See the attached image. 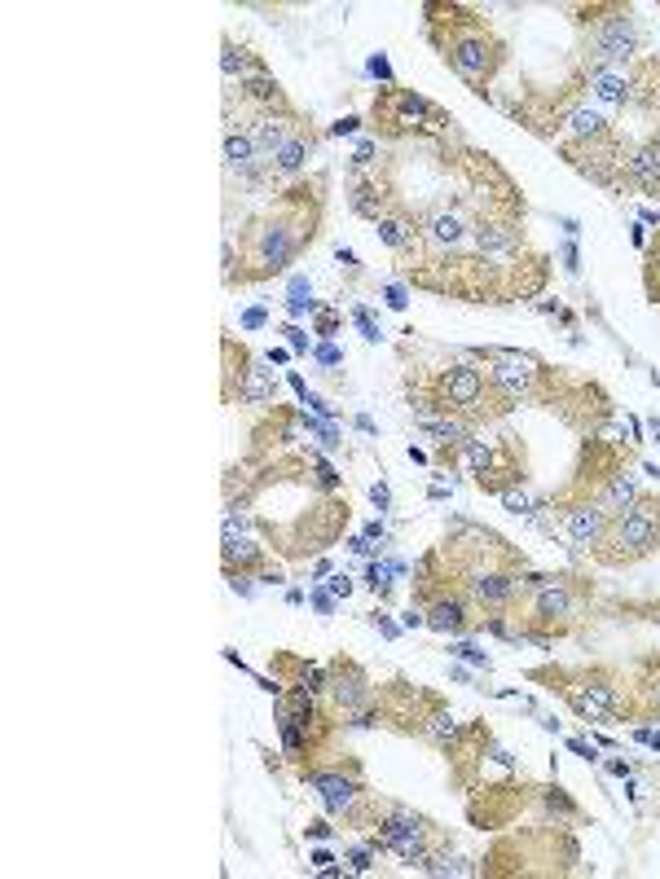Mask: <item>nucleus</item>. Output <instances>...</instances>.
Wrapping results in <instances>:
<instances>
[{
	"instance_id": "nucleus-24",
	"label": "nucleus",
	"mask_w": 660,
	"mask_h": 879,
	"mask_svg": "<svg viewBox=\"0 0 660 879\" xmlns=\"http://www.w3.org/2000/svg\"><path fill=\"white\" fill-rule=\"evenodd\" d=\"M498 497H502V506L511 510V515H537V510H542V506L533 502V497L524 493V488H515V484H511V488H502Z\"/></svg>"
},
{
	"instance_id": "nucleus-4",
	"label": "nucleus",
	"mask_w": 660,
	"mask_h": 879,
	"mask_svg": "<svg viewBox=\"0 0 660 879\" xmlns=\"http://www.w3.org/2000/svg\"><path fill=\"white\" fill-rule=\"evenodd\" d=\"M379 849H392L401 862H410V866H423V858L432 849V827H427L423 818L414 814V809H405V805H388V814L379 818Z\"/></svg>"
},
{
	"instance_id": "nucleus-30",
	"label": "nucleus",
	"mask_w": 660,
	"mask_h": 879,
	"mask_svg": "<svg viewBox=\"0 0 660 879\" xmlns=\"http://www.w3.org/2000/svg\"><path fill=\"white\" fill-rule=\"evenodd\" d=\"M454 655H462V660H471V664H484V669H489V660H484V651L467 647V642H458V647H454Z\"/></svg>"
},
{
	"instance_id": "nucleus-40",
	"label": "nucleus",
	"mask_w": 660,
	"mask_h": 879,
	"mask_svg": "<svg viewBox=\"0 0 660 879\" xmlns=\"http://www.w3.org/2000/svg\"><path fill=\"white\" fill-rule=\"evenodd\" d=\"M357 124H361V119H339L335 132H339V137H344V132H357Z\"/></svg>"
},
{
	"instance_id": "nucleus-36",
	"label": "nucleus",
	"mask_w": 660,
	"mask_h": 879,
	"mask_svg": "<svg viewBox=\"0 0 660 879\" xmlns=\"http://www.w3.org/2000/svg\"><path fill=\"white\" fill-rule=\"evenodd\" d=\"M370 497H374V506H379V510L388 506V488H383V484H374V488H370Z\"/></svg>"
},
{
	"instance_id": "nucleus-2",
	"label": "nucleus",
	"mask_w": 660,
	"mask_h": 879,
	"mask_svg": "<svg viewBox=\"0 0 660 879\" xmlns=\"http://www.w3.org/2000/svg\"><path fill=\"white\" fill-rule=\"evenodd\" d=\"M449 36H432L440 44V53H445V62L454 66V71L467 80L476 93H484V84L498 75L502 66V44L489 36V27H480V22H471V14H458V9H449Z\"/></svg>"
},
{
	"instance_id": "nucleus-31",
	"label": "nucleus",
	"mask_w": 660,
	"mask_h": 879,
	"mask_svg": "<svg viewBox=\"0 0 660 879\" xmlns=\"http://www.w3.org/2000/svg\"><path fill=\"white\" fill-rule=\"evenodd\" d=\"M317 361H322V365H339V361H344V352L326 343V348H317Z\"/></svg>"
},
{
	"instance_id": "nucleus-25",
	"label": "nucleus",
	"mask_w": 660,
	"mask_h": 879,
	"mask_svg": "<svg viewBox=\"0 0 660 879\" xmlns=\"http://www.w3.org/2000/svg\"><path fill=\"white\" fill-rule=\"evenodd\" d=\"M647 291H652V299L660 304V238L652 242V251H647Z\"/></svg>"
},
{
	"instance_id": "nucleus-6",
	"label": "nucleus",
	"mask_w": 660,
	"mask_h": 879,
	"mask_svg": "<svg viewBox=\"0 0 660 879\" xmlns=\"http://www.w3.org/2000/svg\"><path fill=\"white\" fill-rule=\"evenodd\" d=\"M432 383H436L440 400L449 405V414H458V418H476L484 405V392H489V374L471 361H458V365H449V370H440Z\"/></svg>"
},
{
	"instance_id": "nucleus-3",
	"label": "nucleus",
	"mask_w": 660,
	"mask_h": 879,
	"mask_svg": "<svg viewBox=\"0 0 660 879\" xmlns=\"http://www.w3.org/2000/svg\"><path fill=\"white\" fill-rule=\"evenodd\" d=\"M656 545H660V497H638L630 510L608 519V532H603L594 554L608 567H625V563L647 559Z\"/></svg>"
},
{
	"instance_id": "nucleus-7",
	"label": "nucleus",
	"mask_w": 660,
	"mask_h": 879,
	"mask_svg": "<svg viewBox=\"0 0 660 879\" xmlns=\"http://www.w3.org/2000/svg\"><path fill=\"white\" fill-rule=\"evenodd\" d=\"M528 589H533V603H528V620H537V625L546 629H564L572 620V585L564 581V576H528Z\"/></svg>"
},
{
	"instance_id": "nucleus-16",
	"label": "nucleus",
	"mask_w": 660,
	"mask_h": 879,
	"mask_svg": "<svg viewBox=\"0 0 660 879\" xmlns=\"http://www.w3.org/2000/svg\"><path fill=\"white\" fill-rule=\"evenodd\" d=\"M273 396H278V383H273L269 370H260V365H247V374H242L238 383V400L242 405H273Z\"/></svg>"
},
{
	"instance_id": "nucleus-19",
	"label": "nucleus",
	"mask_w": 660,
	"mask_h": 879,
	"mask_svg": "<svg viewBox=\"0 0 660 879\" xmlns=\"http://www.w3.org/2000/svg\"><path fill=\"white\" fill-rule=\"evenodd\" d=\"M308 154H313V137H304V132H295L286 146L273 154V168H278L282 176H291V172H300L304 163H308Z\"/></svg>"
},
{
	"instance_id": "nucleus-13",
	"label": "nucleus",
	"mask_w": 660,
	"mask_h": 879,
	"mask_svg": "<svg viewBox=\"0 0 660 879\" xmlns=\"http://www.w3.org/2000/svg\"><path fill=\"white\" fill-rule=\"evenodd\" d=\"M330 695H335V704L344 708V712H361L366 704H374V686H370V677L357 669V664H335L330 669Z\"/></svg>"
},
{
	"instance_id": "nucleus-22",
	"label": "nucleus",
	"mask_w": 660,
	"mask_h": 879,
	"mask_svg": "<svg viewBox=\"0 0 660 879\" xmlns=\"http://www.w3.org/2000/svg\"><path fill=\"white\" fill-rule=\"evenodd\" d=\"M242 97L256 106H282V88L278 80H269V75H251V80H242Z\"/></svg>"
},
{
	"instance_id": "nucleus-26",
	"label": "nucleus",
	"mask_w": 660,
	"mask_h": 879,
	"mask_svg": "<svg viewBox=\"0 0 660 879\" xmlns=\"http://www.w3.org/2000/svg\"><path fill=\"white\" fill-rule=\"evenodd\" d=\"M401 572V567H392V563H374L370 567V589H379V594H388L392 589V576Z\"/></svg>"
},
{
	"instance_id": "nucleus-14",
	"label": "nucleus",
	"mask_w": 660,
	"mask_h": 879,
	"mask_svg": "<svg viewBox=\"0 0 660 879\" xmlns=\"http://www.w3.org/2000/svg\"><path fill=\"white\" fill-rule=\"evenodd\" d=\"M427 629L436 633H449V638H458V633L471 629V603L462 594H449V589H440V594L427 603Z\"/></svg>"
},
{
	"instance_id": "nucleus-39",
	"label": "nucleus",
	"mask_w": 660,
	"mask_h": 879,
	"mask_svg": "<svg viewBox=\"0 0 660 879\" xmlns=\"http://www.w3.org/2000/svg\"><path fill=\"white\" fill-rule=\"evenodd\" d=\"M308 836H313V840H326L330 827H326V822H313V827H308Z\"/></svg>"
},
{
	"instance_id": "nucleus-38",
	"label": "nucleus",
	"mask_w": 660,
	"mask_h": 879,
	"mask_svg": "<svg viewBox=\"0 0 660 879\" xmlns=\"http://www.w3.org/2000/svg\"><path fill=\"white\" fill-rule=\"evenodd\" d=\"M242 326H251V330H256V326H264V313H260V308H251V313L242 317Z\"/></svg>"
},
{
	"instance_id": "nucleus-18",
	"label": "nucleus",
	"mask_w": 660,
	"mask_h": 879,
	"mask_svg": "<svg viewBox=\"0 0 660 879\" xmlns=\"http://www.w3.org/2000/svg\"><path fill=\"white\" fill-rule=\"evenodd\" d=\"M348 203H352L357 216H366V220H383V216H388V211H383L388 194H383L379 181H357V185H352V194H348Z\"/></svg>"
},
{
	"instance_id": "nucleus-20",
	"label": "nucleus",
	"mask_w": 660,
	"mask_h": 879,
	"mask_svg": "<svg viewBox=\"0 0 660 879\" xmlns=\"http://www.w3.org/2000/svg\"><path fill=\"white\" fill-rule=\"evenodd\" d=\"M225 159H229V168H238L242 176H251V172H256V163H260V154H256V146H251L247 132H229V137H225Z\"/></svg>"
},
{
	"instance_id": "nucleus-32",
	"label": "nucleus",
	"mask_w": 660,
	"mask_h": 879,
	"mask_svg": "<svg viewBox=\"0 0 660 879\" xmlns=\"http://www.w3.org/2000/svg\"><path fill=\"white\" fill-rule=\"evenodd\" d=\"M348 862H352V871H370V853L366 849H352Z\"/></svg>"
},
{
	"instance_id": "nucleus-23",
	"label": "nucleus",
	"mask_w": 660,
	"mask_h": 879,
	"mask_svg": "<svg viewBox=\"0 0 660 879\" xmlns=\"http://www.w3.org/2000/svg\"><path fill=\"white\" fill-rule=\"evenodd\" d=\"M590 88L603 97V102H625V97H630V80H625V75H612V71H594Z\"/></svg>"
},
{
	"instance_id": "nucleus-33",
	"label": "nucleus",
	"mask_w": 660,
	"mask_h": 879,
	"mask_svg": "<svg viewBox=\"0 0 660 879\" xmlns=\"http://www.w3.org/2000/svg\"><path fill=\"white\" fill-rule=\"evenodd\" d=\"M282 335H286V339H291V348H295V352H304V348H308V339H304V335H300V330H295V326H286V330H282Z\"/></svg>"
},
{
	"instance_id": "nucleus-9",
	"label": "nucleus",
	"mask_w": 660,
	"mask_h": 879,
	"mask_svg": "<svg viewBox=\"0 0 660 879\" xmlns=\"http://www.w3.org/2000/svg\"><path fill=\"white\" fill-rule=\"evenodd\" d=\"M638 49V27L630 9H608V18L594 27V53L603 62H625Z\"/></svg>"
},
{
	"instance_id": "nucleus-28",
	"label": "nucleus",
	"mask_w": 660,
	"mask_h": 879,
	"mask_svg": "<svg viewBox=\"0 0 660 879\" xmlns=\"http://www.w3.org/2000/svg\"><path fill=\"white\" fill-rule=\"evenodd\" d=\"M308 466H313V475H317V484H322V488H335V484H339V475L330 471L322 458H308Z\"/></svg>"
},
{
	"instance_id": "nucleus-5",
	"label": "nucleus",
	"mask_w": 660,
	"mask_h": 879,
	"mask_svg": "<svg viewBox=\"0 0 660 879\" xmlns=\"http://www.w3.org/2000/svg\"><path fill=\"white\" fill-rule=\"evenodd\" d=\"M484 365H489V387L498 392L502 400H520V396H533V387L542 383V361L528 352H506V348H484Z\"/></svg>"
},
{
	"instance_id": "nucleus-37",
	"label": "nucleus",
	"mask_w": 660,
	"mask_h": 879,
	"mask_svg": "<svg viewBox=\"0 0 660 879\" xmlns=\"http://www.w3.org/2000/svg\"><path fill=\"white\" fill-rule=\"evenodd\" d=\"M383 299H388V304H392V308H405V291H401V286H392V291H388V295H383Z\"/></svg>"
},
{
	"instance_id": "nucleus-27",
	"label": "nucleus",
	"mask_w": 660,
	"mask_h": 879,
	"mask_svg": "<svg viewBox=\"0 0 660 879\" xmlns=\"http://www.w3.org/2000/svg\"><path fill=\"white\" fill-rule=\"evenodd\" d=\"M546 805L550 809H559V814H577V805H572V800L559 792V787H546Z\"/></svg>"
},
{
	"instance_id": "nucleus-43",
	"label": "nucleus",
	"mask_w": 660,
	"mask_h": 879,
	"mask_svg": "<svg viewBox=\"0 0 660 879\" xmlns=\"http://www.w3.org/2000/svg\"><path fill=\"white\" fill-rule=\"evenodd\" d=\"M572 752H581V756H586V761H594V748H586V743H581V739H572Z\"/></svg>"
},
{
	"instance_id": "nucleus-35",
	"label": "nucleus",
	"mask_w": 660,
	"mask_h": 879,
	"mask_svg": "<svg viewBox=\"0 0 660 879\" xmlns=\"http://www.w3.org/2000/svg\"><path fill=\"white\" fill-rule=\"evenodd\" d=\"M330 589H335L339 598H348V594H352V581H348V576H335V581H330Z\"/></svg>"
},
{
	"instance_id": "nucleus-42",
	"label": "nucleus",
	"mask_w": 660,
	"mask_h": 879,
	"mask_svg": "<svg viewBox=\"0 0 660 879\" xmlns=\"http://www.w3.org/2000/svg\"><path fill=\"white\" fill-rule=\"evenodd\" d=\"M370 71H374V75H383V80H388V62H383V58H370Z\"/></svg>"
},
{
	"instance_id": "nucleus-17",
	"label": "nucleus",
	"mask_w": 660,
	"mask_h": 879,
	"mask_svg": "<svg viewBox=\"0 0 660 879\" xmlns=\"http://www.w3.org/2000/svg\"><path fill=\"white\" fill-rule=\"evenodd\" d=\"M638 497H643V493H638L634 475H630V471H625V466H621V471H616L612 480L603 484V502H599V506L608 510V515H621V510H630V506L638 502Z\"/></svg>"
},
{
	"instance_id": "nucleus-21",
	"label": "nucleus",
	"mask_w": 660,
	"mask_h": 879,
	"mask_svg": "<svg viewBox=\"0 0 660 879\" xmlns=\"http://www.w3.org/2000/svg\"><path fill=\"white\" fill-rule=\"evenodd\" d=\"M568 132L577 141H594V137H608V124H603L590 106H572L568 110Z\"/></svg>"
},
{
	"instance_id": "nucleus-45",
	"label": "nucleus",
	"mask_w": 660,
	"mask_h": 879,
	"mask_svg": "<svg viewBox=\"0 0 660 879\" xmlns=\"http://www.w3.org/2000/svg\"><path fill=\"white\" fill-rule=\"evenodd\" d=\"M652 431H656V440H660V422H652Z\"/></svg>"
},
{
	"instance_id": "nucleus-8",
	"label": "nucleus",
	"mask_w": 660,
	"mask_h": 879,
	"mask_svg": "<svg viewBox=\"0 0 660 879\" xmlns=\"http://www.w3.org/2000/svg\"><path fill=\"white\" fill-rule=\"evenodd\" d=\"M528 581L515 567H498V563H484L480 572H471V581H467V589H471V598L484 607V611H506L520 598V589H524Z\"/></svg>"
},
{
	"instance_id": "nucleus-44",
	"label": "nucleus",
	"mask_w": 660,
	"mask_h": 879,
	"mask_svg": "<svg viewBox=\"0 0 660 879\" xmlns=\"http://www.w3.org/2000/svg\"><path fill=\"white\" fill-rule=\"evenodd\" d=\"M652 620H656V625H660V607H652Z\"/></svg>"
},
{
	"instance_id": "nucleus-34",
	"label": "nucleus",
	"mask_w": 660,
	"mask_h": 879,
	"mask_svg": "<svg viewBox=\"0 0 660 879\" xmlns=\"http://www.w3.org/2000/svg\"><path fill=\"white\" fill-rule=\"evenodd\" d=\"M335 326H339L335 313H322V317H317V330H322V335H335Z\"/></svg>"
},
{
	"instance_id": "nucleus-15",
	"label": "nucleus",
	"mask_w": 660,
	"mask_h": 879,
	"mask_svg": "<svg viewBox=\"0 0 660 879\" xmlns=\"http://www.w3.org/2000/svg\"><path fill=\"white\" fill-rule=\"evenodd\" d=\"M625 172H630L634 185L652 189V194H660V141H647V146L630 150V163H625Z\"/></svg>"
},
{
	"instance_id": "nucleus-12",
	"label": "nucleus",
	"mask_w": 660,
	"mask_h": 879,
	"mask_svg": "<svg viewBox=\"0 0 660 879\" xmlns=\"http://www.w3.org/2000/svg\"><path fill=\"white\" fill-rule=\"evenodd\" d=\"M308 783L322 792V805L330 814H352L361 800V778L357 774H339V770H313Z\"/></svg>"
},
{
	"instance_id": "nucleus-10",
	"label": "nucleus",
	"mask_w": 660,
	"mask_h": 879,
	"mask_svg": "<svg viewBox=\"0 0 660 879\" xmlns=\"http://www.w3.org/2000/svg\"><path fill=\"white\" fill-rule=\"evenodd\" d=\"M568 704L581 712L586 721H603V717H612L616 712V686L608 682V677H581L577 686H568Z\"/></svg>"
},
{
	"instance_id": "nucleus-1",
	"label": "nucleus",
	"mask_w": 660,
	"mask_h": 879,
	"mask_svg": "<svg viewBox=\"0 0 660 879\" xmlns=\"http://www.w3.org/2000/svg\"><path fill=\"white\" fill-rule=\"evenodd\" d=\"M317 207H308V189H291V198H282L273 216H264L251 229V260L260 264L256 277H273L313 242Z\"/></svg>"
},
{
	"instance_id": "nucleus-11",
	"label": "nucleus",
	"mask_w": 660,
	"mask_h": 879,
	"mask_svg": "<svg viewBox=\"0 0 660 879\" xmlns=\"http://www.w3.org/2000/svg\"><path fill=\"white\" fill-rule=\"evenodd\" d=\"M608 510H603L599 502H572L568 515H564V532L572 537V545H581V550H599L603 532H608Z\"/></svg>"
},
{
	"instance_id": "nucleus-29",
	"label": "nucleus",
	"mask_w": 660,
	"mask_h": 879,
	"mask_svg": "<svg viewBox=\"0 0 660 879\" xmlns=\"http://www.w3.org/2000/svg\"><path fill=\"white\" fill-rule=\"evenodd\" d=\"M357 326H361V335H366L370 343H379V339H383V335H379V326H374V321H370L366 308H357Z\"/></svg>"
},
{
	"instance_id": "nucleus-41",
	"label": "nucleus",
	"mask_w": 660,
	"mask_h": 879,
	"mask_svg": "<svg viewBox=\"0 0 660 879\" xmlns=\"http://www.w3.org/2000/svg\"><path fill=\"white\" fill-rule=\"evenodd\" d=\"M313 603H317V611H322V616H330V607H335L326 594H313Z\"/></svg>"
}]
</instances>
